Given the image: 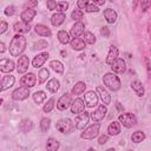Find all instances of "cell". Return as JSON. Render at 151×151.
<instances>
[{
	"label": "cell",
	"instance_id": "obj_29",
	"mask_svg": "<svg viewBox=\"0 0 151 151\" xmlns=\"http://www.w3.org/2000/svg\"><path fill=\"white\" fill-rule=\"evenodd\" d=\"M107 132L110 136H117L120 133V123L119 122H112L109 127H107Z\"/></svg>",
	"mask_w": 151,
	"mask_h": 151
},
{
	"label": "cell",
	"instance_id": "obj_6",
	"mask_svg": "<svg viewBox=\"0 0 151 151\" xmlns=\"http://www.w3.org/2000/svg\"><path fill=\"white\" fill-rule=\"evenodd\" d=\"M29 96V88L28 87H25V86H21V87H18L17 90L13 91L12 93V99L14 100H25L26 98H28Z\"/></svg>",
	"mask_w": 151,
	"mask_h": 151
},
{
	"label": "cell",
	"instance_id": "obj_59",
	"mask_svg": "<svg viewBox=\"0 0 151 151\" xmlns=\"http://www.w3.org/2000/svg\"><path fill=\"white\" fill-rule=\"evenodd\" d=\"M127 151H132V150H127Z\"/></svg>",
	"mask_w": 151,
	"mask_h": 151
},
{
	"label": "cell",
	"instance_id": "obj_20",
	"mask_svg": "<svg viewBox=\"0 0 151 151\" xmlns=\"http://www.w3.org/2000/svg\"><path fill=\"white\" fill-rule=\"evenodd\" d=\"M118 54H119V51L116 46H111L110 50H109V53H107V57H106V63L109 65H112L114 60L118 59Z\"/></svg>",
	"mask_w": 151,
	"mask_h": 151
},
{
	"label": "cell",
	"instance_id": "obj_1",
	"mask_svg": "<svg viewBox=\"0 0 151 151\" xmlns=\"http://www.w3.org/2000/svg\"><path fill=\"white\" fill-rule=\"evenodd\" d=\"M26 38L21 34H17L12 38L11 42H9V53L13 55V57H18L20 55L25 48H26Z\"/></svg>",
	"mask_w": 151,
	"mask_h": 151
},
{
	"label": "cell",
	"instance_id": "obj_48",
	"mask_svg": "<svg viewBox=\"0 0 151 151\" xmlns=\"http://www.w3.org/2000/svg\"><path fill=\"white\" fill-rule=\"evenodd\" d=\"M88 5V2L86 1V0H79L78 2H77V6L79 7V9H85V7Z\"/></svg>",
	"mask_w": 151,
	"mask_h": 151
},
{
	"label": "cell",
	"instance_id": "obj_4",
	"mask_svg": "<svg viewBox=\"0 0 151 151\" xmlns=\"http://www.w3.org/2000/svg\"><path fill=\"white\" fill-rule=\"evenodd\" d=\"M119 123L123 124V126L130 129L132 126H134L137 124V119H136V116L133 113H130V112H126V113H122L119 116Z\"/></svg>",
	"mask_w": 151,
	"mask_h": 151
},
{
	"label": "cell",
	"instance_id": "obj_19",
	"mask_svg": "<svg viewBox=\"0 0 151 151\" xmlns=\"http://www.w3.org/2000/svg\"><path fill=\"white\" fill-rule=\"evenodd\" d=\"M14 81H15L14 76H11V74L4 76L2 79H1V92L7 90V88H9V87H12L14 85Z\"/></svg>",
	"mask_w": 151,
	"mask_h": 151
},
{
	"label": "cell",
	"instance_id": "obj_21",
	"mask_svg": "<svg viewBox=\"0 0 151 151\" xmlns=\"http://www.w3.org/2000/svg\"><path fill=\"white\" fill-rule=\"evenodd\" d=\"M33 129V122L31 119H22L19 124V131L20 132H24V133H27L29 132L31 130Z\"/></svg>",
	"mask_w": 151,
	"mask_h": 151
},
{
	"label": "cell",
	"instance_id": "obj_55",
	"mask_svg": "<svg viewBox=\"0 0 151 151\" xmlns=\"http://www.w3.org/2000/svg\"><path fill=\"white\" fill-rule=\"evenodd\" d=\"M0 47H1V48H0V52H1V53H2V52H5L6 47H5V44H4V42H1V44H0Z\"/></svg>",
	"mask_w": 151,
	"mask_h": 151
},
{
	"label": "cell",
	"instance_id": "obj_50",
	"mask_svg": "<svg viewBox=\"0 0 151 151\" xmlns=\"http://www.w3.org/2000/svg\"><path fill=\"white\" fill-rule=\"evenodd\" d=\"M7 27H8L7 22H6V21H1V26H0V34L5 33V32L7 31Z\"/></svg>",
	"mask_w": 151,
	"mask_h": 151
},
{
	"label": "cell",
	"instance_id": "obj_47",
	"mask_svg": "<svg viewBox=\"0 0 151 151\" xmlns=\"http://www.w3.org/2000/svg\"><path fill=\"white\" fill-rule=\"evenodd\" d=\"M145 65H146V71L149 78H151V60L149 58H145Z\"/></svg>",
	"mask_w": 151,
	"mask_h": 151
},
{
	"label": "cell",
	"instance_id": "obj_38",
	"mask_svg": "<svg viewBox=\"0 0 151 151\" xmlns=\"http://www.w3.org/2000/svg\"><path fill=\"white\" fill-rule=\"evenodd\" d=\"M48 77H50V71H48L47 68H41V70L39 71V73H38V78H39V83H40V84L45 83Z\"/></svg>",
	"mask_w": 151,
	"mask_h": 151
},
{
	"label": "cell",
	"instance_id": "obj_16",
	"mask_svg": "<svg viewBox=\"0 0 151 151\" xmlns=\"http://www.w3.org/2000/svg\"><path fill=\"white\" fill-rule=\"evenodd\" d=\"M111 68H112V71L114 73H124L125 70H126V64H125V61L123 59L118 58L117 60L113 61V64L111 65Z\"/></svg>",
	"mask_w": 151,
	"mask_h": 151
},
{
	"label": "cell",
	"instance_id": "obj_5",
	"mask_svg": "<svg viewBox=\"0 0 151 151\" xmlns=\"http://www.w3.org/2000/svg\"><path fill=\"white\" fill-rule=\"evenodd\" d=\"M99 129H100V124L99 123H94L92 125H90L87 129H85L84 132H81V138L83 139H93L98 132H99Z\"/></svg>",
	"mask_w": 151,
	"mask_h": 151
},
{
	"label": "cell",
	"instance_id": "obj_33",
	"mask_svg": "<svg viewBox=\"0 0 151 151\" xmlns=\"http://www.w3.org/2000/svg\"><path fill=\"white\" fill-rule=\"evenodd\" d=\"M50 66H51V68H52L54 72H57V73H59V74H63V73H64V66H63V64H61L59 60H52V61L50 63Z\"/></svg>",
	"mask_w": 151,
	"mask_h": 151
},
{
	"label": "cell",
	"instance_id": "obj_34",
	"mask_svg": "<svg viewBox=\"0 0 151 151\" xmlns=\"http://www.w3.org/2000/svg\"><path fill=\"white\" fill-rule=\"evenodd\" d=\"M58 40H59L61 44H64V45L71 42V40H70V34H68L66 31H59V32H58Z\"/></svg>",
	"mask_w": 151,
	"mask_h": 151
},
{
	"label": "cell",
	"instance_id": "obj_51",
	"mask_svg": "<svg viewBox=\"0 0 151 151\" xmlns=\"http://www.w3.org/2000/svg\"><path fill=\"white\" fill-rule=\"evenodd\" d=\"M140 6H142V9L143 11H146L151 6V1H142L140 2Z\"/></svg>",
	"mask_w": 151,
	"mask_h": 151
},
{
	"label": "cell",
	"instance_id": "obj_17",
	"mask_svg": "<svg viewBox=\"0 0 151 151\" xmlns=\"http://www.w3.org/2000/svg\"><path fill=\"white\" fill-rule=\"evenodd\" d=\"M35 14H37L35 9H33V8H27V9H25V11H22L21 14H20L21 21H24V22H26V24H29V21L33 20V18L35 17Z\"/></svg>",
	"mask_w": 151,
	"mask_h": 151
},
{
	"label": "cell",
	"instance_id": "obj_36",
	"mask_svg": "<svg viewBox=\"0 0 151 151\" xmlns=\"http://www.w3.org/2000/svg\"><path fill=\"white\" fill-rule=\"evenodd\" d=\"M83 40L86 42V44H90V45H93L94 42H96V37H94V34L93 33H91V32H88V31H85L84 32V34H83Z\"/></svg>",
	"mask_w": 151,
	"mask_h": 151
},
{
	"label": "cell",
	"instance_id": "obj_7",
	"mask_svg": "<svg viewBox=\"0 0 151 151\" xmlns=\"http://www.w3.org/2000/svg\"><path fill=\"white\" fill-rule=\"evenodd\" d=\"M72 104V97L70 93H64L57 101V109L60 111H65Z\"/></svg>",
	"mask_w": 151,
	"mask_h": 151
},
{
	"label": "cell",
	"instance_id": "obj_8",
	"mask_svg": "<svg viewBox=\"0 0 151 151\" xmlns=\"http://www.w3.org/2000/svg\"><path fill=\"white\" fill-rule=\"evenodd\" d=\"M106 112H107L106 106H105V105H99V106L97 107V110L91 113L90 118H91L94 123H98V122H100L101 119H104V117L106 116Z\"/></svg>",
	"mask_w": 151,
	"mask_h": 151
},
{
	"label": "cell",
	"instance_id": "obj_3",
	"mask_svg": "<svg viewBox=\"0 0 151 151\" xmlns=\"http://www.w3.org/2000/svg\"><path fill=\"white\" fill-rule=\"evenodd\" d=\"M55 129H57L59 132H61V133L68 134V133H71V132L73 131L74 125H73V123H72L71 119H68V118H64V119H60V120L57 122V124H55Z\"/></svg>",
	"mask_w": 151,
	"mask_h": 151
},
{
	"label": "cell",
	"instance_id": "obj_30",
	"mask_svg": "<svg viewBox=\"0 0 151 151\" xmlns=\"http://www.w3.org/2000/svg\"><path fill=\"white\" fill-rule=\"evenodd\" d=\"M70 44H71V47L73 50H76V51H81V50L85 48V41L83 39H80V38L72 39Z\"/></svg>",
	"mask_w": 151,
	"mask_h": 151
},
{
	"label": "cell",
	"instance_id": "obj_22",
	"mask_svg": "<svg viewBox=\"0 0 151 151\" xmlns=\"http://www.w3.org/2000/svg\"><path fill=\"white\" fill-rule=\"evenodd\" d=\"M34 29H35V33H37L38 35H41V37H51V34H52L51 29H50L47 26L41 25V24L35 25Z\"/></svg>",
	"mask_w": 151,
	"mask_h": 151
},
{
	"label": "cell",
	"instance_id": "obj_41",
	"mask_svg": "<svg viewBox=\"0 0 151 151\" xmlns=\"http://www.w3.org/2000/svg\"><path fill=\"white\" fill-rule=\"evenodd\" d=\"M67 7H68V2H66V1H58L57 13H64V12H66Z\"/></svg>",
	"mask_w": 151,
	"mask_h": 151
},
{
	"label": "cell",
	"instance_id": "obj_2",
	"mask_svg": "<svg viewBox=\"0 0 151 151\" xmlns=\"http://www.w3.org/2000/svg\"><path fill=\"white\" fill-rule=\"evenodd\" d=\"M103 83L111 91H118L120 88V86H122L120 79L114 73H106L103 77Z\"/></svg>",
	"mask_w": 151,
	"mask_h": 151
},
{
	"label": "cell",
	"instance_id": "obj_44",
	"mask_svg": "<svg viewBox=\"0 0 151 151\" xmlns=\"http://www.w3.org/2000/svg\"><path fill=\"white\" fill-rule=\"evenodd\" d=\"M98 11H99L98 6H96L93 2L88 4V5L85 7V12H88V13H94V12H98Z\"/></svg>",
	"mask_w": 151,
	"mask_h": 151
},
{
	"label": "cell",
	"instance_id": "obj_24",
	"mask_svg": "<svg viewBox=\"0 0 151 151\" xmlns=\"http://www.w3.org/2000/svg\"><path fill=\"white\" fill-rule=\"evenodd\" d=\"M104 18L109 24H113L117 20V12L112 8H106L104 9Z\"/></svg>",
	"mask_w": 151,
	"mask_h": 151
},
{
	"label": "cell",
	"instance_id": "obj_12",
	"mask_svg": "<svg viewBox=\"0 0 151 151\" xmlns=\"http://www.w3.org/2000/svg\"><path fill=\"white\" fill-rule=\"evenodd\" d=\"M84 101H85L86 106L93 107V106L97 105V103H98V96H97V93H96L94 91H88V92H86L85 96H84Z\"/></svg>",
	"mask_w": 151,
	"mask_h": 151
},
{
	"label": "cell",
	"instance_id": "obj_28",
	"mask_svg": "<svg viewBox=\"0 0 151 151\" xmlns=\"http://www.w3.org/2000/svg\"><path fill=\"white\" fill-rule=\"evenodd\" d=\"M46 87H47V90H48L50 92L55 93V92L59 90V87H60V83H59V80H58L57 78H52V79L48 80Z\"/></svg>",
	"mask_w": 151,
	"mask_h": 151
},
{
	"label": "cell",
	"instance_id": "obj_27",
	"mask_svg": "<svg viewBox=\"0 0 151 151\" xmlns=\"http://www.w3.org/2000/svg\"><path fill=\"white\" fill-rule=\"evenodd\" d=\"M131 88L136 92V94H137L138 97H143L144 93H145L144 87H143V85H142V83H140L139 80H134V81H132V83H131Z\"/></svg>",
	"mask_w": 151,
	"mask_h": 151
},
{
	"label": "cell",
	"instance_id": "obj_15",
	"mask_svg": "<svg viewBox=\"0 0 151 151\" xmlns=\"http://www.w3.org/2000/svg\"><path fill=\"white\" fill-rule=\"evenodd\" d=\"M15 68L13 60L11 59H1L0 61V71L4 73H9Z\"/></svg>",
	"mask_w": 151,
	"mask_h": 151
},
{
	"label": "cell",
	"instance_id": "obj_49",
	"mask_svg": "<svg viewBox=\"0 0 151 151\" xmlns=\"http://www.w3.org/2000/svg\"><path fill=\"white\" fill-rule=\"evenodd\" d=\"M100 33H101V35H104L105 38H107V37L110 35V29H109V27H106V26L101 27V29H100Z\"/></svg>",
	"mask_w": 151,
	"mask_h": 151
},
{
	"label": "cell",
	"instance_id": "obj_52",
	"mask_svg": "<svg viewBox=\"0 0 151 151\" xmlns=\"http://www.w3.org/2000/svg\"><path fill=\"white\" fill-rule=\"evenodd\" d=\"M107 139H109V136H106V134H104V136H101L99 139H98V143L100 144V145H103V144H105V143H107Z\"/></svg>",
	"mask_w": 151,
	"mask_h": 151
},
{
	"label": "cell",
	"instance_id": "obj_43",
	"mask_svg": "<svg viewBox=\"0 0 151 151\" xmlns=\"http://www.w3.org/2000/svg\"><path fill=\"white\" fill-rule=\"evenodd\" d=\"M83 17H84V13H83V11H80V9H74V11L71 13V18H72L73 20H76V21L83 19Z\"/></svg>",
	"mask_w": 151,
	"mask_h": 151
},
{
	"label": "cell",
	"instance_id": "obj_58",
	"mask_svg": "<svg viewBox=\"0 0 151 151\" xmlns=\"http://www.w3.org/2000/svg\"><path fill=\"white\" fill-rule=\"evenodd\" d=\"M87 151H96V150H94V149H93V147H90V149H88V150H87Z\"/></svg>",
	"mask_w": 151,
	"mask_h": 151
},
{
	"label": "cell",
	"instance_id": "obj_40",
	"mask_svg": "<svg viewBox=\"0 0 151 151\" xmlns=\"http://www.w3.org/2000/svg\"><path fill=\"white\" fill-rule=\"evenodd\" d=\"M48 46V44H47V41L46 40H38V41H35L34 44H33V47H32V50H42V48H46Z\"/></svg>",
	"mask_w": 151,
	"mask_h": 151
},
{
	"label": "cell",
	"instance_id": "obj_31",
	"mask_svg": "<svg viewBox=\"0 0 151 151\" xmlns=\"http://www.w3.org/2000/svg\"><path fill=\"white\" fill-rule=\"evenodd\" d=\"M85 88H86V84L83 83V81H78L76 83V85L72 87V94H81L85 92Z\"/></svg>",
	"mask_w": 151,
	"mask_h": 151
},
{
	"label": "cell",
	"instance_id": "obj_14",
	"mask_svg": "<svg viewBox=\"0 0 151 151\" xmlns=\"http://www.w3.org/2000/svg\"><path fill=\"white\" fill-rule=\"evenodd\" d=\"M85 101L81 99V98H77V99H74L73 100V103L71 104V112L72 113H81V112H84V110H85V104H84Z\"/></svg>",
	"mask_w": 151,
	"mask_h": 151
},
{
	"label": "cell",
	"instance_id": "obj_25",
	"mask_svg": "<svg viewBox=\"0 0 151 151\" xmlns=\"http://www.w3.org/2000/svg\"><path fill=\"white\" fill-rule=\"evenodd\" d=\"M13 27H14V31L15 32H19V33H28L29 29H31V25L29 24H26L24 21L15 22Z\"/></svg>",
	"mask_w": 151,
	"mask_h": 151
},
{
	"label": "cell",
	"instance_id": "obj_9",
	"mask_svg": "<svg viewBox=\"0 0 151 151\" xmlns=\"http://www.w3.org/2000/svg\"><path fill=\"white\" fill-rule=\"evenodd\" d=\"M88 119H90V114H88V112L84 111V112L79 113V114L76 117V127H77L78 130L84 129V127L87 125Z\"/></svg>",
	"mask_w": 151,
	"mask_h": 151
},
{
	"label": "cell",
	"instance_id": "obj_37",
	"mask_svg": "<svg viewBox=\"0 0 151 151\" xmlns=\"http://www.w3.org/2000/svg\"><path fill=\"white\" fill-rule=\"evenodd\" d=\"M45 99H46V93L44 91H37L33 93V100L37 104H41Z\"/></svg>",
	"mask_w": 151,
	"mask_h": 151
},
{
	"label": "cell",
	"instance_id": "obj_26",
	"mask_svg": "<svg viewBox=\"0 0 151 151\" xmlns=\"http://www.w3.org/2000/svg\"><path fill=\"white\" fill-rule=\"evenodd\" d=\"M65 13H55V14H53L52 17H51V24L53 25V26H60L64 21H65Z\"/></svg>",
	"mask_w": 151,
	"mask_h": 151
},
{
	"label": "cell",
	"instance_id": "obj_46",
	"mask_svg": "<svg viewBox=\"0 0 151 151\" xmlns=\"http://www.w3.org/2000/svg\"><path fill=\"white\" fill-rule=\"evenodd\" d=\"M57 5H58V2H57V1H53V0H50V1L46 2V6H47V8H48L50 11L57 9Z\"/></svg>",
	"mask_w": 151,
	"mask_h": 151
},
{
	"label": "cell",
	"instance_id": "obj_10",
	"mask_svg": "<svg viewBox=\"0 0 151 151\" xmlns=\"http://www.w3.org/2000/svg\"><path fill=\"white\" fill-rule=\"evenodd\" d=\"M28 65H29V60H28V57L27 55H21L19 57L18 59V63H17V71L19 74H22L27 71L28 68Z\"/></svg>",
	"mask_w": 151,
	"mask_h": 151
},
{
	"label": "cell",
	"instance_id": "obj_13",
	"mask_svg": "<svg viewBox=\"0 0 151 151\" xmlns=\"http://www.w3.org/2000/svg\"><path fill=\"white\" fill-rule=\"evenodd\" d=\"M84 28H85V25H84L83 22L78 21V22H76V24L72 26V28H71V31H70V35H71L73 39L79 38L81 34H84V32H85Z\"/></svg>",
	"mask_w": 151,
	"mask_h": 151
},
{
	"label": "cell",
	"instance_id": "obj_35",
	"mask_svg": "<svg viewBox=\"0 0 151 151\" xmlns=\"http://www.w3.org/2000/svg\"><path fill=\"white\" fill-rule=\"evenodd\" d=\"M144 139H145V133H144L143 131H136V132H133L132 136H131V140H132L133 143H140V142H143Z\"/></svg>",
	"mask_w": 151,
	"mask_h": 151
},
{
	"label": "cell",
	"instance_id": "obj_32",
	"mask_svg": "<svg viewBox=\"0 0 151 151\" xmlns=\"http://www.w3.org/2000/svg\"><path fill=\"white\" fill-rule=\"evenodd\" d=\"M59 149V142L54 138H48L46 143V150L47 151H57Z\"/></svg>",
	"mask_w": 151,
	"mask_h": 151
},
{
	"label": "cell",
	"instance_id": "obj_54",
	"mask_svg": "<svg viewBox=\"0 0 151 151\" xmlns=\"http://www.w3.org/2000/svg\"><path fill=\"white\" fill-rule=\"evenodd\" d=\"M27 6L28 7H35V6H38V1H28Z\"/></svg>",
	"mask_w": 151,
	"mask_h": 151
},
{
	"label": "cell",
	"instance_id": "obj_45",
	"mask_svg": "<svg viewBox=\"0 0 151 151\" xmlns=\"http://www.w3.org/2000/svg\"><path fill=\"white\" fill-rule=\"evenodd\" d=\"M5 14L6 15H8V17H11V15H13V14H15V12H17V9H15V6H13V5H11V6H7L6 8H5Z\"/></svg>",
	"mask_w": 151,
	"mask_h": 151
},
{
	"label": "cell",
	"instance_id": "obj_23",
	"mask_svg": "<svg viewBox=\"0 0 151 151\" xmlns=\"http://www.w3.org/2000/svg\"><path fill=\"white\" fill-rule=\"evenodd\" d=\"M97 94H99V97H100V99L104 104H110L111 97H110L109 92L103 86H97Z\"/></svg>",
	"mask_w": 151,
	"mask_h": 151
},
{
	"label": "cell",
	"instance_id": "obj_18",
	"mask_svg": "<svg viewBox=\"0 0 151 151\" xmlns=\"http://www.w3.org/2000/svg\"><path fill=\"white\" fill-rule=\"evenodd\" d=\"M47 58H48V53L47 52H42V53H39L38 55H35L34 57V59H33V61H32V64H33V67H41L44 64H45V61L47 60Z\"/></svg>",
	"mask_w": 151,
	"mask_h": 151
},
{
	"label": "cell",
	"instance_id": "obj_42",
	"mask_svg": "<svg viewBox=\"0 0 151 151\" xmlns=\"http://www.w3.org/2000/svg\"><path fill=\"white\" fill-rule=\"evenodd\" d=\"M54 103H55V100H54V98H50L48 100H47V103L44 105V111L45 112H51L52 110H53V107H54Z\"/></svg>",
	"mask_w": 151,
	"mask_h": 151
},
{
	"label": "cell",
	"instance_id": "obj_11",
	"mask_svg": "<svg viewBox=\"0 0 151 151\" xmlns=\"http://www.w3.org/2000/svg\"><path fill=\"white\" fill-rule=\"evenodd\" d=\"M35 83H37V77L34 73H27L26 76H22L20 79V84L28 88L35 86Z\"/></svg>",
	"mask_w": 151,
	"mask_h": 151
},
{
	"label": "cell",
	"instance_id": "obj_56",
	"mask_svg": "<svg viewBox=\"0 0 151 151\" xmlns=\"http://www.w3.org/2000/svg\"><path fill=\"white\" fill-rule=\"evenodd\" d=\"M149 35H150V39H151V25L149 26Z\"/></svg>",
	"mask_w": 151,
	"mask_h": 151
},
{
	"label": "cell",
	"instance_id": "obj_53",
	"mask_svg": "<svg viewBox=\"0 0 151 151\" xmlns=\"http://www.w3.org/2000/svg\"><path fill=\"white\" fill-rule=\"evenodd\" d=\"M93 4H94L96 6H98V5H104V4H105V0H93Z\"/></svg>",
	"mask_w": 151,
	"mask_h": 151
},
{
	"label": "cell",
	"instance_id": "obj_39",
	"mask_svg": "<svg viewBox=\"0 0 151 151\" xmlns=\"http://www.w3.org/2000/svg\"><path fill=\"white\" fill-rule=\"evenodd\" d=\"M50 125H51V119L50 118L45 117V118L41 119V122H40V129H41L42 132H47V130L50 129Z\"/></svg>",
	"mask_w": 151,
	"mask_h": 151
},
{
	"label": "cell",
	"instance_id": "obj_57",
	"mask_svg": "<svg viewBox=\"0 0 151 151\" xmlns=\"http://www.w3.org/2000/svg\"><path fill=\"white\" fill-rule=\"evenodd\" d=\"M106 151H116V150H114V149H112V147H111V149H107V150H106Z\"/></svg>",
	"mask_w": 151,
	"mask_h": 151
}]
</instances>
